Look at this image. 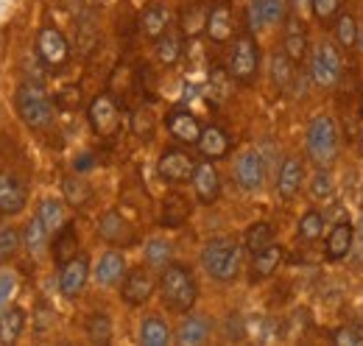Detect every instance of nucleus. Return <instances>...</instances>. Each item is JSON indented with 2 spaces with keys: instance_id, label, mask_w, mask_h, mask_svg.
Returning <instances> with one entry per match:
<instances>
[{
  "instance_id": "obj_1",
  "label": "nucleus",
  "mask_w": 363,
  "mask_h": 346,
  "mask_svg": "<svg viewBox=\"0 0 363 346\" xmlns=\"http://www.w3.org/2000/svg\"><path fill=\"white\" fill-rule=\"evenodd\" d=\"M160 291H162L165 307L174 313H187L199 299V285L193 279V271L187 265H179V262H168L162 268Z\"/></svg>"
},
{
  "instance_id": "obj_2",
  "label": "nucleus",
  "mask_w": 363,
  "mask_h": 346,
  "mask_svg": "<svg viewBox=\"0 0 363 346\" xmlns=\"http://www.w3.org/2000/svg\"><path fill=\"white\" fill-rule=\"evenodd\" d=\"M305 145H308V154L316 165H330L335 162L338 157V145H341V137H338V126H335V118L333 115H316L308 131H305Z\"/></svg>"
},
{
  "instance_id": "obj_3",
  "label": "nucleus",
  "mask_w": 363,
  "mask_h": 346,
  "mask_svg": "<svg viewBox=\"0 0 363 346\" xmlns=\"http://www.w3.org/2000/svg\"><path fill=\"white\" fill-rule=\"evenodd\" d=\"M201 265L216 282H232L240 274V246L227 238L210 240L201 249Z\"/></svg>"
},
{
  "instance_id": "obj_4",
  "label": "nucleus",
  "mask_w": 363,
  "mask_h": 346,
  "mask_svg": "<svg viewBox=\"0 0 363 346\" xmlns=\"http://www.w3.org/2000/svg\"><path fill=\"white\" fill-rule=\"evenodd\" d=\"M17 112H20L23 123L31 129H45L53 121V104H50L48 92L31 82L17 89Z\"/></svg>"
},
{
  "instance_id": "obj_5",
  "label": "nucleus",
  "mask_w": 363,
  "mask_h": 346,
  "mask_svg": "<svg viewBox=\"0 0 363 346\" xmlns=\"http://www.w3.org/2000/svg\"><path fill=\"white\" fill-rule=\"evenodd\" d=\"M341 73H344V62H341V53L338 48L327 40H321L311 56V76L318 86L324 89H333V86L341 82Z\"/></svg>"
},
{
  "instance_id": "obj_6",
  "label": "nucleus",
  "mask_w": 363,
  "mask_h": 346,
  "mask_svg": "<svg viewBox=\"0 0 363 346\" xmlns=\"http://www.w3.org/2000/svg\"><path fill=\"white\" fill-rule=\"evenodd\" d=\"M257 65H260V50L252 34H243L238 37V43L232 45V53H229V73L235 82L240 84H252L255 76H257Z\"/></svg>"
},
{
  "instance_id": "obj_7",
  "label": "nucleus",
  "mask_w": 363,
  "mask_h": 346,
  "mask_svg": "<svg viewBox=\"0 0 363 346\" xmlns=\"http://www.w3.org/2000/svg\"><path fill=\"white\" fill-rule=\"evenodd\" d=\"M235 182L246 193H255V190L263 187V182H266V160L260 157V151L249 148V151H243L238 157V162H235Z\"/></svg>"
},
{
  "instance_id": "obj_8",
  "label": "nucleus",
  "mask_w": 363,
  "mask_h": 346,
  "mask_svg": "<svg viewBox=\"0 0 363 346\" xmlns=\"http://www.w3.org/2000/svg\"><path fill=\"white\" fill-rule=\"evenodd\" d=\"M37 53L40 59L45 62L48 67H62L70 56V45L65 40V34L53 26H45L40 34H37Z\"/></svg>"
},
{
  "instance_id": "obj_9",
  "label": "nucleus",
  "mask_w": 363,
  "mask_h": 346,
  "mask_svg": "<svg viewBox=\"0 0 363 346\" xmlns=\"http://www.w3.org/2000/svg\"><path fill=\"white\" fill-rule=\"evenodd\" d=\"M196 165H199V162H193V157H190L187 151H182V148H168V151L160 157L157 171H160V176H162L165 182H171V184H182V182L193 179Z\"/></svg>"
},
{
  "instance_id": "obj_10",
  "label": "nucleus",
  "mask_w": 363,
  "mask_h": 346,
  "mask_svg": "<svg viewBox=\"0 0 363 346\" xmlns=\"http://www.w3.org/2000/svg\"><path fill=\"white\" fill-rule=\"evenodd\" d=\"M90 126L98 137H112L121 126V115H118V104L112 101V95H98L90 104Z\"/></svg>"
},
{
  "instance_id": "obj_11",
  "label": "nucleus",
  "mask_w": 363,
  "mask_h": 346,
  "mask_svg": "<svg viewBox=\"0 0 363 346\" xmlns=\"http://www.w3.org/2000/svg\"><path fill=\"white\" fill-rule=\"evenodd\" d=\"M87 277H90V260L84 255H76L73 260H67L62 265V271H59V291L67 299H73V296H79L84 291Z\"/></svg>"
},
{
  "instance_id": "obj_12",
  "label": "nucleus",
  "mask_w": 363,
  "mask_h": 346,
  "mask_svg": "<svg viewBox=\"0 0 363 346\" xmlns=\"http://www.w3.org/2000/svg\"><path fill=\"white\" fill-rule=\"evenodd\" d=\"M98 235H101L106 243H112V246H132V243H135V229H132V223L121 216L118 210H109V213L101 216V221H98Z\"/></svg>"
},
{
  "instance_id": "obj_13",
  "label": "nucleus",
  "mask_w": 363,
  "mask_h": 346,
  "mask_svg": "<svg viewBox=\"0 0 363 346\" xmlns=\"http://www.w3.org/2000/svg\"><path fill=\"white\" fill-rule=\"evenodd\" d=\"M26 201H28V193L23 187V182L11 173L0 171V213L3 216H17L26 210Z\"/></svg>"
},
{
  "instance_id": "obj_14",
  "label": "nucleus",
  "mask_w": 363,
  "mask_h": 346,
  "mask_svg": "<svg viewBox=\"0 0 363 346\" xmlns=\"http://www.w3.org/2000/svg\"><path fill=\"white\" fill-rule=\"evenodd\" d=\"M355 243V226L350 221H338L330 232H327V243H324V257L330 262H338L352 252Z\"/></svg>"
},
{
  "instance_id": "obj_15",
  "label": "nucleus",
  "mask_w": 363,
  "mask_h": 346,
  "mask_svg": "<svg viewBox=\"0 0 363 346\" xmlns=\"http://www.w3.org/2000/svg\"><path fill=\"white\" fill-rule=\"evenodd\" d=\"M154 294V277L143 268H132L126 277H123V288H121V296L126 304H145Z\"/></svg>"
},
{
  "instance_id": "obj_16",
  "label": "nucleus",
  "mask_w": 363,
  "mask_h": 346,
  "mask_svg": "<svg viewBox=\"0 0 363 346\" xmlns=\"http://www.w3.org/2000/svg\"><path fill=\"white\" fill-rule=\"evenodd\" d=\"M193 190H196L201 204H213L221 196V179H218L216 165H210V160L196 165V171H193Z\"/></svg>"
},
{
  "instance_id": "obj_17",
  "label": "nucleus",
  "mask_w": 363,
  "mask_h": 346,
  "mask_svg": "<svg viewBox=\"0 0 363 346\" xmlns=\"http://www.w3.org/2000/svg\"><path fill=\"white\" fill-rule=\"evenodd\" d=\"M302 182H305L302 162L296 157H288L282 162V168H279V176H277V193H279V199H285V201L296 199L299 190H302Z\"/></svg>"
},
{
  "instance_id": "obj_18",
  "label": "nucleus",
  "mask_w": 363,
  "mask_h": 346,
  "mask_svg": "<svg viewBox=\"0 0 363 346\" xmlns=\"http://www.w3.org/2000/svg\"><path fill=\"white\" fill-rule=\"evenodd\" d=\"M165 126H168V131H171L179 143H199V137H201V123H199V118H196L193 112H187V109H174V112H168Z\"/></svg>"
},
{
  "instance_id": "obj_19",
  "label": "nucleus",
  "mask_w": 363,
  "mask_h": 346,
  "mask_svg": "<svg viewBox=\"0 0 363 346\" xmlns=\"http://www.w3.org/2000/svg\"><path fill=\"white\" fill-rule=\"evenodd\" d=\"M207 37L213 43H227L232 40V31H235V20H232V9L227 3H216L210 11H207V26H204Z\"/></svg>"
},
{
  "instance_id": "obj_20",
  "label": "nucleus",
  "mask_w": 363,
  "mask_h": 346,
  "mask_svg": "<svg viewBox=\"0 0 363 346\" xmlns=\"http://www.w3.org/2000/svg\"><path fill=\"white\" fill-rule=\"evenodd\" d=\"M285 9H288V0H252L249 3V23L255 31L274 26L285 17Z\"/></svg>"
},
{
  "instance_id": "obj_21",
  "label": "nucleus",
  "mask_w": 363,
  "mask_h": 346,
  "mask_svg": "<svg viewBox=\"0 0 363 346\" xmlns=\"http://www.w3.org/2000/svg\"><path fill=\"white\" fill-rule=\"evenodd\" d=\"M168 26H171V11H168L162 3H151V6L143 11V17H140L143 34H145L148 40H154V43L168 31Z\"/></svg>"
},
{
  "instance_id": "obj_22",
  "label": "nucleus",
  "mask_w": 363,
  "mask_h": 346,
  "mask_svg": "<svg viewBox=\"0 0 363 346\" xmlns=\"http://www.w3.org/2000/svg\"><path fill=\"white\" fill-rule=\"evenodd\" d=\"M282 50L299 65L305 62L308 56V34H305V26L299 23V17H288L285 23V43H282Z\"/></svg>"
},
{
  "instance_id": "obj_23",
  "label": "nucleus",
  "mask_w": 363,
  "mask_h": 346,
  "mask_svg": "<svg viewBox=\"0 0 363 346\" xmlns=\"http://www.w3.org/2000/svg\"><path fill=\"white\" fill-rule=\"evenodd\" d=\"M199 151H201V157L204 160H221V157H227L229 154V137L224 129H218V126H207V129H201V137H199Z\"/></svg>"
},
{
  "instance_id": "obj_24",
  "label": "nucleus",
  "mask_w": 363,
  "mask_h": 346,
  "mask_svg": "<svg viewBox=\"0 0 363 346\" xmlns=\"http://www.w3.org/2000/svg\"><path fill=\"white\" fill-rule=\"evenodd\" d=\"M123 277H126L123 255H118V252H106L104 257L98 260V265H95V279H98V285L112 288V285H118Z\"/></svg>"
},
{
  "instance_id": "obj_25",
  "label": "nucleus",
  "mask_w": 363,
  "mask_h": 346,
  "mask_svg": "<svg viewBox=\"0 0 363 346\" xmlns=\"http://www.w3.org/2000/svg\"><path fill=\"white\" fill-rule=\"evenodd\" d=\"M79 255V235H76V226L73 223H65L59 232H56V240H53V260L59 265H65L67 260H73Z\"/></svg>"
},
{
  "instance_id": "obj_26",
  "label": "nucleus",
  "mask_w": 363,
  "mask_h": 346,
  "mask_svg": "<svg viewBox=\"0 0 363 346\" xmlns=\"http://www.w3.org/2000/svg\"><path fill=\"white\" fill-rule=\"evenodd\" d=\"M190 216V204H187V199L179 196V193H171V196H165V201H162V226H171V229H177L182 226L184 221Z\"/></svg>"
},
{
  "instance_id": "obj_27",
  "label": "nucleus",
  "mask_w": 363,
  "mask_h": 346,
  "mask_svg": "<svg viewBox=\"0 0 363 346\" xmlns=\"http://www.w3.org/2000/svg\"><path fill=\"white\" fill-rule=\"evenodd\" d=\"M279 260H282V249H279V246H274V243L269 246V249L257 252V255H255V260H252V282L269 279L274 271H277Z\"/></svg>"
},
{
  "instance_id": "obj_28",
  "label": "nucleus",
  "mask_w": 363,
  "mask_h": 346,
  "mask_svg": "<svg viewBox=\"0 0 363 346\" xmlns=\"http://www.w3.org/2000/svg\"><path fill=\"white\" fill-rule=\"evenodd\" d=\"M168 341H171V330H168V324L162 318H157V316L143 318V324H140V344L165 346Z\"/></svg>"
},
{
  "instance_id": "obj_29",
  "label": "nucleus",
  "mask_w": 363,
  "mask_h": 346,
  "mask_svg": "<svg viewBox=\"0 0 363 346\" xmlns=\"http://www.w3.org/2000/svg\"><path fill=\"white\" fill-rule=\"evenodd\" d=\"M26 327V313L20 307H9L0 313V344H14Z\"/></svg>"
},
{
  "instance_id": "obj_30",
  "label": "nucleus",
  "mask_w": 363,
  "mask_h": 346,
  "mask_svg": "<svg viewBox=\"0 0 363 346\" xmlns=\"http://www.w3.org/2000/svg\"><path fill=\"white\" fill-rule=\"evenodd\" d=\"M210 335V324L199 316H190L182 321V327L177 330V341L184 346H196V344H204Z\"/></svg>"
},
{
  "instance_id": "obj_31",
  "label": "nucleus",
  "mask_w": 363,
  "mask_h": 346,
  "mask_svg": "<svg viewBox=\"0 0 363 346\" xmlns=\"http://www.w3.org/2000/svg\"><path fill=\"white\" fill-rule=\"evenodd\" d=\"M294 67H296V62L285 50H277L272 56V79L279 89H288L294 84Z\"/></svg>"
},
{
  "instance_id": "obj_32",
  "label": "nucleus",
  "mask_w": 363,
  "mask_h": 346,
  "mask_svg": "<svg viewBox=\"0 0 363 346\" xmlns=\"http://www.w3.org/2000/svg\"><path fill=\"white\" fill-rule=\"evenodd\" d=\"M179 56H182V37L174 28H168V31L157 40V59H160L162 65H177Z\"/></svg>"
},
{
  "instance_id": "obj_33",
  "label": "nucleus",
  "mask_w": 363,
  "mask_h": 346,
  "mask_svg": "<svg viewBox=\"0 0 363 346\" xmlns=\"http://www.w3.org/2000/svg\"><path fill=\"white\" fill-rule=\"evenodd\" d=\"M37 216H40V221L45 223L48 232L53 235V232H59V229L65 226V204H62L59 199H45V201L40 204Z\"/></svg>"
},
{
  "instance_id": "obj_34",
  "label": "nucleus",
  "mask_w": 363,
  "mask_h": 346,
  "mask_svg": "<svg viewBox=\"0 0 363 346\" xmlns=\"http://www.w3.org/2000/svg\"><path fill=\"white\" fill-rule=\"evenodd\" d=\"M48 232L45 223L40 221V216H34L28 221V226H26V232H23V240H26V246H28V252L31 255H43L48 246Z\"/></svg>"
},
{
  "instance_id": "obj_35",
  "label": "nucleus",
  "mask_w": 363,
  "mask_h": 346,
  "mask_svg": "<svg viewBox=\"0 0 363 346\" xmlns=\"http://www.w3.org/2000/svg\"><path fill=\"white\" fill-rule=\"evenodd\" d=\"M274 243V229L272 223H252L249 229H246V249L252 252V255H257V252H263V249H269Z\"/></svg>"
},
{
  "instance_id": "obj_36",
  "label": "nucleus",
  "mask_w": 363,
  "mask_h": 346,
  "mask_svg": "<svg viewBox=\"0 0 363 346\" xmlns=\"http://www.w3.org/2000/svg\"><path fill=\"white\" fill-rule=\"evenodd\" d=\"M358 37H361L358 20L352 14H338V20H335V40L344 45V48H355Z\"/></svg>"
},
{
  "instance_id": "obj_37",
  "label": "nucleus",
  "mask_w": 363,
  "mask_h": 346,
  "mask_svg": "<svg viewBox=\"0 0 363 346\" xmlns=\"http://www.w3.org/2000/svg\"><path fill=\"white\" fill-rule=\"evenodd\" d=\"M207 26V11L201 6H190L182 11V34L184 37H196L199 31H204Z\"/></svg>"
},
{
  "instance_id": "obj_38",
  "label": "nucleus",
  "mask_w": 363,
  "mask_h": 346,
  "mask_svg": "<svg viewBox=\"0 0 363 346\" xmlns=\"http://www.w3.org/2000/svg\"><path fill=\"white\" fill-rule=\"evenodd\" d=\"M321 235H324V218H321V213H305V216L299 218V240L316 243Z\"/></svg>"
},
{
  "instance_id": "obj_39",
  "label": "nucleus",
  "mask_w": 363,
  "mask_h": 346,
  "mask_svg": "<svg viewBox=\"0 0 363 346\" xmlns=\"http://www.w3.org/2000/svg\"><path fill=\"white\" fill-rule=\"evenodd\" d=\"M87 335H90L92 344H109L112 338V321L106 313H95L90 321H87Z\"/></svg>"
},
{
  "instance_id": "obj_40",
  "label": "nucleus",
  "mask_w": 363,
  "mask_h": 346,
  "mask_svg": "<svg viewBox=\"0 0 363 346\" xmlns=\"http://www.w3.org/2000/svg\"><path fill=\"white\" fill-rule=\"evenodd\" d=\"M62 193H65V199H67L73 207H82V204H87V199H90V187H87L82 179H76V176H67V179L62 182Z\"/></svg>"
},
{
  "instance_id": "obj_41",
  "label": "nucleus",
  "mask_w": 363,
  "mask_h": 346,
  "mask_svg": "<svg viewBox=\"0 0 363 346\" xmlns=\"http://www.w3.org/2000/svg\"><path fill=\"white\" fill-rule=\"evenodd\" d=\"M171 255H174V249L168 240H148V246H145V262L154 268H165L171 262Z\"/></svg>"
},
{
  "instance_id": "obj_42",
  "label": "nucleus",
  "mask_w": 363,
  "mask_h": 346,
  "mask_svg": "<svg viewBox=\"0 0 363 346\" xmlns=\"http://www.w3.org/2000/svg\"><path fill=\"white\" fill-rule=\"evenodd\" d=\"M229 79H232V73H227L224 67H213L210 70V95H213V101L216 104H224L229 95Z\"/></svg>"
},
{
  "instance_id": "obj_43",
  "label": "nucleus",
  "mask_w": 363,
  "mask_h": 346,
  "mask_svg": "<svg viewBox=\"0 0 363 346\" xmlns=\"http://www.w3.org/2000/svg\"><path fill=\"white\" fill-rule=\"evenodd\" d=\"M20 249V232L11 229V226H3L0 229V262L11 260Z\"/></svg>"
},
{
  "instance_id": "obj_44",
  "label": "nucleus",
  "mask_w": 363,
  "mask_h": 346,
  "mask_svg": "<svg viewBox=\"0 0 363 346\" xmlns=\"http://www.w3.org/2000/svg\"><path fill=\"white\" fill-rule=\"evenodd\" d=\"M311 196H313L316 201H324V199L333 196V176L324 171V168H318V171L313 173V179H311Z\"/></svg>"
},
{
  "instance_id": "obj_45",
  "label": "nucleus",
  "mask_w": 363,
  "mask_h": 346,
  "mask_svg": "<svg viewBox=\"0 0 363 346\" xmlns=\"http://www.w3.org/2000/svg\"><path fill=\"white\" fill-rule=\"evenodd\" d=\"M311 9L318 23H333L341 14V0H311Z\"/></svg>"
},
{
  "instance_id": "obj_46",
  "label": "nucleus",
  "mask_w": 363,
  "mask_h": 346,
  "mask_svg": "<svg viewBox=\"0 0 363 346\" xmlns=\"http://www.w3.org/2000/svg\"><path fill=\"white\" fill-rule=\"evenodd\" d=\"M132 131H135L137 137L148 140V137L154 134V115H151L148 109H137L135 118H132Z\"/></svg>"
},
{
  "instance_id": "obj_47",
  "label": "nucleus",
  "mask_w": 363,
  "mask_h": 346,
  "mask_svg": "<svg viewBox=\"0 0 363 346\" xmlns=\"http://www.w3.org/2000/svg\"><path fill=\"white\" fill-rule=\"evenodd\" d=\"M333 341L338 346H361L363 333L358 327H338V330L333 333Z\"/></svg>"
},
{
  "instance_id": "obj_48",
  "label": "nucleus",
  "mask_w": 363,
  "mask_h": 346,
  "mask_svg": "<svg viewBox=\"0 0 363 346\" xmlns=\"http://www.w3.org/2000/svg\"><path fill=\"white\" fill-rule=\"evenodd\" d=\"M14 277L11 274H0V313H3V307L9 304V299H11V294H14Z\"/></svg>"
},
{
  "instance_id": "obj_49",
  "label": "nucleus",
  "mask_w": 363,
  "mask_h": 346,
  "mask_svg": "<svg viewBox=\"0 0 363 346\" xmlns=\"http://www.w3.org/2000/svg\"><path fill=\"white\" fill-rule=\"evenodd\" d=\"M90 168H92V157H90V154L76 160V171H90Z\"/></svg>"
},
{
  "instance_id": "obj_50",
  "label": "nucleus",
  "mask_w": 363,
  "mask_h": 346,
  "mask_svg": "<svg viewBox=\"0 0 363 346\" xmlns=\"http://www.w3.org/2000/svg\"><path fill=\"white\" fill-rule=\"evenodd\" d=\"M358 148H361V154H363V131H361V140H358Z\"/></svg>"
},
{
  "instance_id": "obj_51",
  "label": "nucleus",
  "mask_w": 363,
  "mask_h": 346,
  "mask_svg": "<svg viewBox=\"0 0 363 346\" xmlns=\"http://www.w3.org/2000/svg\"><path fill=\"white\" fill-rule=\"evenodd\" d=\"M358 45H361V50H363V31H361V37H358Z\"/></svg>"
},
{
  "instance_id": "obj_52",
  "label": "nucleus",
  "mask_w": 363,
  "mask_h": 346,
  "mask_svg": "<svg viewBox=\"0 0 363 346\" xmlns=\"http://www.w3.org/2000/svg\"><path fill=\"white\" fill-rule=\"evenodd\" d=\"M361 207H363V193H361Z\"/></svg>"
}]
</instances>
